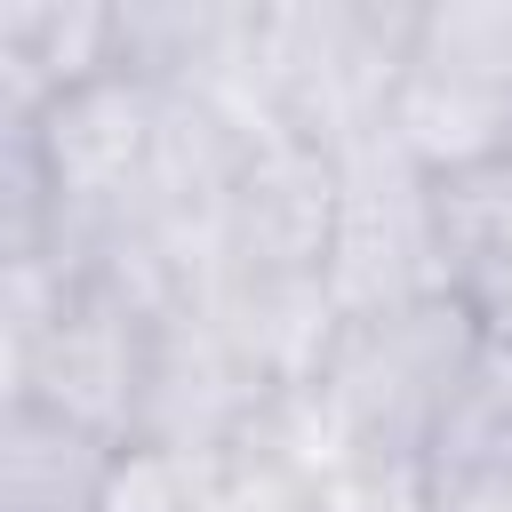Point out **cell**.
Segmentation results:
<instances>
[{"label": "cell", "mask_w": 512, "mask_h": 512, "mask_svg": "<svg viewBox=\"0 0 512 512\" xmlns=\"http://www.w3.org/2000/svg\"><path fill=\"white\" fill-rule=\"evenodd\" d=\"M480 344V320L464 312L456 288L408 296L392 312L344 320L328 368L304 384L312 408L336 432V456H376V464H424L432 424Z\"/></svg>", "instance_id": "cell-1"}, {"label": "cell", "mask_w": 512, "mask_h": 512, "mask_svg": "<svg viewBox=\"0 0 512 512\" xmlns=\"http://www.w3.org/2000/svg\"><path fill=\"white\" fill-rule=\"evenodd\" d=\"M416 8L392 0H256V80L280 136L320 152H352L384 128L392 80L408 64Z\"/></svg>", "instance_id": "cell-2"}, {"label": "cell", "mask_w": 512, "mask_h": 512, "mask_svg": "<svg viewBox=\"0 0 512 512\" xmlns=\"http://www.w3.org/2000/svg\"><path fill=\"white\" fill-rule=\"evenodd\" d=\"M376 136L424 184L472 176L496 152H512V0L416 8V40Z\"/></svg>", "instance_id": "cell-3"}, {"label": "cell", "mask_w": 512, "mask_h": 512, "mask_svg": "<svg viewBox=\"0 0 512 512\" xmlns=\"http://www.w3.org/2000/svg\"><path fill=\"white\" fill-rule=\"evenodd\" d=\"M336 160H344V200H336V240H328V264H320L336 312L360 320V312H392L408 296L448 288L432 184L384 136H368Z\"/></svg>", "instance_id": "cell-4"}, {"label": "cell", "mask_w": 512, "mask_h": 512, "mask_svg": "<svg viewBox=\"0 0 512 512\" xmlns=\"http://www.w3.org/2000/svg\"><path fill=\"white\" fill-rule=\"evenodd\" d=\"M152 112H160V88H144L136 72H96V80H80V88L40 104V152H48V192H56V248L136 216L144 160H152Z\"/></svg>", "instance_id": "cell-5"}, {"label": "cell", "mask_w": 512, "mask_h": 512, "mask_svg": "<svg viewBox=\"0 0 512 512\" xmlns=\"http://www.w3.org/2000/svg\"><path fill=\"white\" fill-rule=\"evenodd\" d=\"M264 384L240 360V344L224 336V320L208 304H184L176 320L152 328V360H144V400H136V432L128 440H160L184 456H224L256 416H264Z\"/></svg>", "instance_id": "cell-6"}, {"label": "cell", "mask_w": 512, "mask_h": 512, "mask_svg": "<svg viewBox=\"0 0 512 512\" xmlns=\"http://www.w3.org/2000/svg\"><path fill=\"white\" fill-rule=\"evenodd\" d=\"M344 160L304 136H256L224 192V272H320L336 240Z\"/></svg>", "instance_id": "cell-7"}, {"label": "cell", "mask_w": 512, "mask_h": 512, "mask_svg": "<svg viewBox=\"0 0 512 512\" xmlns=\"http://www.w3.org/2000/svg\"><path fill=\"white\" fill-rule=\"evenodd\" d=\"M144 360H152V320H136L128 304H112L96 288H72L64 312L48 320V344L32 360V392L24 400H40L64 424H80V432L120 448L136 432Z\"/></svg>", "instance_id": "cell-8"}, {"label": "cell", "mask_w": 512, "mask_h": 512, "mask_svg": "<svg viewBox=\"0 0 512 512\" xmlns=\"http://www.w3.org/2000/svg\"><path fill=\"white\" fill-rule=\"evenodd\" d=\"M200 304L224 320V336L240 344V360L256 368L264 392H304L344 336V312H336L320 272H280V280L272 272H224Z\"/></svg>", "instance_id": "cell-9"}, {"label": "cell", "mask_w": 512, "mask_h": 512, "mask_svg": "<svg viewBox=\"0 0 512 512\" xmlns=\"http://www.w3.org/2000/svg\"><path fill=\"white\" fill-rule=\"evenodd\" d=\"M112 440L40 400H0V512H96Z\"/></svg>", "instance_id": "cell-10"}, {"label": "cell", "mask_w": 512, "mask_h": 512, "mask_svg": "<svg viewBox=\"0 0 512 512\" xmlns=\"http://www.w3.org/2000/svg\"><path fill=\"white\" fill-rule=\"evenodd\" d=\"M424 464H512V344L504 336L472 344V360L432 424Z\"/></svg>", "instance_id": "cell-11"}, {"label": "cell", "mask_w": 512, "mask_h": 512, "mask_svg": "<svg viewBox=\"0 0 512 512\" xmlns=\"http://www.w3.org/2000/svg\"><path fill=\"white\" fill-rule=\"evenodd\" d=\"M56 248V192L40 152V104L0 88V264H32Z\"/></svg>", "instance_id": "cell-12"}, {"label": "cell", "mask_w": 512, "mask_h": 512, "mask_svg": "<svg viewBox=\"0 0 512 512\" xmlns=\"http://www.w3.org/2000/svg\"><path fill=\"white\" fill-rule=\"evenodd\" d=\"M216 480V456H184L160 440H120L96 488V512H200Z\"/></svg>", "instance_id": "cell-13"}, {"label": "cell", "mask_w": 512, "mask_h": 512, "mask_svg": "<svg viewBox=\"0 0 512 512\" xmlns=\"http://www.w3.org/2000/svg\"><path fill=\"white\" fill-rule=\"evenodd\" d=\"M72 280L56 256H32V264H0V400H24L32 392V360L48 344V320L64 312Z\"/></svg>", "instance_id": "cell-14"}, {"label": "cell", "mask_w": 512, "mask_h": 512, "mask_svg": "<svg viewBox=\"0 0 512 512\" xmlns=\"http://www.w3.org/2000/svg\"><path fill=\"white\" fill-rule=\"evenodd\" d=\"M304 512H424V464L344 456L304 488Z\"/></svg>", "instance_id": "cell-15"}, {"label": "cell", "mask_w": 512, "mask_h": 512, "mask_svg": "<svg viewBox=\"0 0 512 512\" xmlns=\"http://www.w3.org/2000/svg\"><path fill=\"white\" fill-rule=\"evenodd\" d=\"M424 512H512V464H424Z\"/></svg>", "instance_id": "cell-16"}, {"label": "cell", "mask_w": 512, "mask_h": 512, "mask_svg": "<svg viewBox=\"0 0 512 512\" xmlns=\"http://www.w3.org/2000/svg\"><path fill=\"white\" fill-rule=\"evenodd\" d=\"M448 288L464 296V312L480 320V336H504V344H512V248L456 264V280H448Z\"/></svg>", "instance_id": "cell-17"}]
</instances>
